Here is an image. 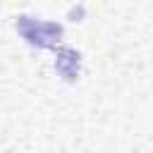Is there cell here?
Wrapping results in <instances>:
<instances>
[]
</instances>
